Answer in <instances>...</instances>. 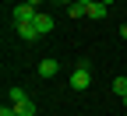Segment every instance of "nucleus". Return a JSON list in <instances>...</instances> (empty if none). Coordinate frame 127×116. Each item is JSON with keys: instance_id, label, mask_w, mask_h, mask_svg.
<instances>
[{"instance_id": "f03ea898", "label": "nucleus", "mask_w": 127, "mask_h": 116, "mask_svg": "<svg viewBox=\"0 0 127 116\" xmlns=\"http://www.w3.org/2000/svg\"><path fill=\"white\" fill-rule=\"evenodd\" d=\"M35 7H32V4H18V7H14V25H21V21H35Z\"/></svg>"}, {"instance_id": "f257e3e1", "label": "nucleus", "mask_w": 127, "mask_h": 116, "mask_svg": "<svg viewBox=\"0 0 127 116\" xmlns=\"http://www.w3.org/2000/svg\"><path fill=\"white\" fill-rule=\"evenodd\" d=\"M92 85V70H88V60H78L74 63V70H71V88L74 92H85Z\"/></svg>"}, {"instance_id": "39448f33", "label": "nucleus", "mask_w": 127, "mask_h": 116, "mask_svg": "<svg viewBox=\"0 0 127 116\" xmlns=\"http://www.w3.org/2000/svg\"><path fill=\"white\" fill-rule=\"evenodd\" d=\"M11 106H14L18 116H35V102H32V98H18V102H11Z\"/></svg>"}, {"instance_id": "0eeeda50", "label": "nucleus", "mask_w": 127, "mask_h": 116, "mask_svg": "<svg viewBox=\"0 0 127 116\" xmlns=\"http://www.w3.org/2000/svg\"><path fill=\"white\" fill-rule=\"evenodd\" d=\"M18 35H21V39H28V42H32V39H39L35 21H21V25H18Z\"/></svg>"}, {"instance_id": "dca6fc26", "label": "nucleus", "mask_w": 127, "mask_h": 116, "mask_svg": "<svg viewBox=\"0 0 127 116\" xmlns=\"http://www.w3.org/2000/svg\"><path fill=\"white\" fill-rule=\"evenodd\" d=\"M124 4H127V0H124Z\"/></svg>"}, {"instance_id": "4468645a", "label": "nucleus", "mask_w": 127, "mask_h": 116, "mask_svg": "<svg viewBox=\"0 0 127 116\" xmlns=\"http://www.w3.org/2000/svg\"><path fill=\"white\" fill-rule=\"evenodd\" d=\"M99 4H106V7H109V4H113V0H99Z\"/></svg>"}, {"instance_id": "20e7f679", "label": "nucleus", "mask_w": 127, "mask_h": 116, "mask_svg": "<svg viewBox=\"0 0 127 116\" xmlns=\"http://www.w3.org/2000/svg\"><path fill=\"white\" fill-rule=\"evenodd\" d=\"M35 32H39V39L46 35V32H53V18H50V14H42V11L35 14Z\"/></svg>"}, {"instance_id": "9b49d317", "label": "nucleus", "mask_w": 127, "mask_h": 116, "mask_svg": "<svg viewBox=\"0 0 127 116\" xmlns=\"http://www.w3.org/2000/svg\"><path fill=\"white\" fill-rule=\"evenodd\" d=\"M120 39H127V25H120Z\"/></svg>"}, {"instance_id": "6e6552de", "label": "nucleus", "mask_w": 127, "mask_h": 116, "mask_svg": "<svg viewBox=\"0 0 127 116\" xmlns=\"http://www.w3.org/2000/svg\"><path fill=\"white\" fill-rule=\"evenodd\" d=\"M113 92H117V95H120V98H124V95H127V77H124V74H120V77H117V81H113Z\"/></svg>"}, {"instance_id": "1a4fd4ad", "label": "nucleus", "mask_w": 127, "mask_h": 116, "mask_svg": "<svg viewBox=\"0 0 127 116\" xmlns=\"http://www.w3.org/2000/svg\"><path fill=\"white\" fill-rule=\"evenodd\" d=\"M7 98L18 102V98H28V92H25V88H7Z\"/></svg>"}, {"instance_id": "f8f14e48", "label": "nucleus", "mask_w": 127, "mask_h": 116, "mask_svg": "<svg viewBox=\"0 0 127 116\" xmlns=\"http://www.w3.org/2000/svg\"><path fill=\"white\" fill-rule=\"evenodd\" d=\"M25 4H32V7H39V4H42V0H25Z\"/></svg>"}, {"instance_id": "423d86ee", "label": "nucleus", "mask_w": 127, "mask_h": 116, "mask_svg": "<svg viewBox=\"0 0 127 116\" xmlns=\"http://www.w3.org/2000/svg\"><path fill=\"white\" fill-rule=\"evenodd\" d=\"M57 70H60L57 60H39V77H57Z\"/></svg>"}, {"instance_id": "ddd939ff", "label": "nucleus", "mask_w": 127, "mask_h": 116, "mask_svg": "<svg viewBox=\"0 0 127 116\" xmlns=\"http://www.w3.org/2000/svg\"><path fill=\"white\" fill-rule=\"evenodd\" d=\"M60 4H67V7H71V4H78V0H60Z\"/></svg>"}, {"instance_id": "9d476101", "label": "nucleus", "mask_w": 127, "mask_h": 116, "mask_svg": "<svg viewBox=\"0 0 127 116\" xmlns=\"http://www.w3.org/2000/svg\"><path fill=\"white\" fill-rule=\"evenodd\" d=\"M0 116H18V113H14V106H4V109H0Z\"/></svg>"}, {"instance_id": "7ed1b4c3", "label": "nucleus", "mask_w": 127, "mask_h": 116, "mask_svg": "<svg viewBox=\"0 0 127 116\" xmlns=\"http://www.w3.org/2000/svg\"><path fill=\"white\" fill-rule=\"evenodd\" d=\"M106 14H109L106 4H99V0H88V18H92V21H102Z\"/></svg>"}, {"instance_id": "2eb2a0df", "label": "nucleus", "mask_w": 127, "mask_h": 116, "mask_svg": "<svg viewBox=\"0 0 127 116\" xmlns=\"http://www.w3.org/2000/svg\"><path fill=\"white\" fill-rule=\"evenodd\" d=\"M120 102H124V106H127V95H124V98H120Z\"/></svg>"}]
</instances>
